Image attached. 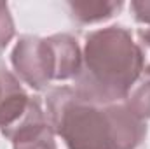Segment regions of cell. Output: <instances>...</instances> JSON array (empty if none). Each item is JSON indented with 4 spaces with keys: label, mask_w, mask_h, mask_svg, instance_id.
Instances as JSON below:
<instances>
[{
    "label": "cell",
    "mask_w": 150,
    "mask_h": 149,
    "mask_svg": "<svg viewBox=\"0 0 150 149\" xmlns=\"http://www.w3.org/2000/svg\"><path fill=\"white\" fill-rule=\"evenodd\" d=\"M45 116L67 149H136L147 135V123L124 102L96 105L82 100L70 86L47 93Z\"/></svg>",
    "instance_id": "1"
},
{
    "label": "cell",
    "mask_w": 150,
    "mask_h": 149,
    "mask_svg": "<svg viewBox=\"0 0 150 149\" xmlns=\"http://www.w3.org/2000/svg\"><path fill=\"white\" fill-rule=\"evenodd\" d=\"M147 60L133 34L119 25L93 30L84 39L82 67L74 79L75 93L91 104L124 102Z\"/></svg>",
    "instance_id": "2"
},
{
    "label": "cell",
    "mask_w": 150,
    "mask_h": 149,
    "mask_svg": "<svg viewBox=\"0 0 150 149\" xmlns=\"http://www.w3.org/2000/svg\"><path fill=\"white\" fill-rule=\"evenodd\" d=\"M14 75L35 91L49 88L58 75L56 53L51 37L23 35L11 53Z\"/></svg>",
    "instance_id": "3"
},
{
    "label": "cell",
    "mask_w": 150,
    "mask_h": 149,
    "mask_svg": "<svg viewBox=\"0 0 150 149\" xmlns=\"http://www.w3.org/2000/svg\"><path fill=\"white\" fill-rule=\"evenodd\" d=\"M51 42L56 53L58 75L56 81H70L75 79L82 67V47L79 40L68 34L51 35Z\"/></svg>",
    "instance_id": "4"
},
{
    "label": "cell",
    "mask_w": 150,
    "mask_h": 149,
    "mask_svg": "<svg viewBox=\"0 0 150 149\" xmlns=\"http://www.w3.org/2000/svg\"><path fill=\"white\" fill-rule=\"evenodd\" d=\"M119 0H84V2H68L72 19L79 25H94L110 19L122 9Z\"/></svg>",
    "instance_id": "5"
},
{
    "label": "cell",
    "mask_w": 150,
    "mask_h": 149,
    "mask_svg": "<svg viewBox=\"0 0 150 149\" xmlns=\"http://www.w3.org/2000/svg\"><path fill=\"white\" fill-rule=\"evenodd\" d=\"M124 105L138 119L145 123L150 119V63H145L140 77L129 90Z\"/></svg>",
    "instance_id": "6"
},
{
    "label": "cell",
    "mask_w": 150,
    "mask_h": 149,
    "mask_svg": "<svg viewBox=\"0 0 150 149\" xmlns=\"http://www.w3.org/2000/svg\"><path fill=\"white\" fill-rule=\"evenodd\" d=\"M16 28L11 16V9L5 2H0V51H4L14 39Z\"/></svg>",
    "instance_id": "7"
},
{
    "label": "cell",
    "mask_w": 150,
    "mask_h": 149,
    "mask_svg": "<svg viewBox=\"0 0 150 149\" xmlns=\"http://www.w3.org/2000/svg\"><path fill=\"white\" fill-rule=\"evenodd\" d=\"M131 12L138 23L150 27V0H133Z\"/></svg>",
    "instance_id": "8"
},
{
    "label": "cell",
    "mask_w": 150,
    "mask_h": 149,
    "mask_svg": "<svg viewBox=\"0 0 150 149\" xmlns=\"http://www.w3.org/2000/svg\"><path fill=\"white\" fill-rule=\"evenodd\" d=\"M136 37H138V44H140V47H142V51H143V54H145V60H147V63H150V28H142V30H138L136 32Z\"/></svg>",
    "instance_id": "9"
},
{
    "label": "cell",
    "mask_w": 150,
    "mask_h": 149,
    "mask_svg": "<svg viewBox=\"0 0 150 149\" xmlns=\"http://www.w3.org/2000/svg\"><path fill=\"white\" fill-rule=\"evenodd\" d=\"M0 97H2V67H0Z\"/></svg>",
    "instance_id": "10"
}]
</instances>
